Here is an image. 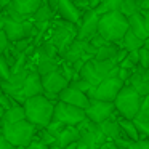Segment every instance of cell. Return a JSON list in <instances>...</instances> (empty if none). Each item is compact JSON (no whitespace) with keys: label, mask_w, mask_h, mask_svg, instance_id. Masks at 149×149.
Instances as JSON below:
<instances>
[{"label":"cell","mask_w":149,"mask_h":149,"mask_svg":"<svg viewBox=\"0 0 149 149\" xmlns=\"http://www.w3.org/2000/svg\"><path fill=\"white\" fill-rule=\"evenodd\" d=\"M55 104L56 103H52L43 95L29 98L23 104L24 112H26V120L36 125L37 128H47L53 120Z\"/></svg>","instance_id":"1"},{"label":"cell","mask_w":149,"mask_h":149,"mask_svg":"<svg viewBox=\"0 0 149 149\" xmlns=\"http://www.w3.org/2000/svg\"><path fill=\"white\" fill-rule=\"evenodd\" d=\"M128 18H125L120 11H112L100 16L98 34L109 43H119L128 32Z\"/></svg>","instance_id":"2"},{"label":"cell","mask_w":149,"mask_h":149,"mask_svg":"<svg viewBox=\"0 0 149 149\" xmlns=\"http://www.w3.org/2000/svg\"><path fill=\"white\" fill-rule=\"evenodd\" d=\"M117 72H119V64L116 63V59H109V61L91 59L85 63L84 69L80 71V79L87 80L95 88L106 79L117 77Z\"/></svg>","instance_id":"3"},{"label":"cell","mask_w":149,"mask_h":149,"mask_svg":"<svg viewBox=\"0 0 149 149\" xmlns=\"http://www.w3.org/2000/svg\"><path fill=\"white\" fill-rule=\"evenodd\" d=\"M144 98L135 90L130 85H123V88L120 90V93L117 95L116 101H114V106H116V112L119 117L127 120H133L138 116L139 109H141V104Z\"/></svg>","instance_id":"4"},{"label":"cell","mask_w":149,"mask_h":149,"mask_svg":"<svg viewBox=\"0 0 149 149\" xmlns=\"http://www.w3.org/2000/svg\"><path fill=\"white\" fill-rule=\"evenodd\" d=\"M77 31L79 27L68 23V21L63 19L53 21V26L50 29V37L47 40H50L56 47L59 56H63L66 53V50L77 40Z\"/></svg>","instance_id":"5"},{"label":"cell","mask_w":149,"mask_h":149,"mask_svg":"<svg viewBox=\"0 0 149 149\" xmlns=\"http://www.w3.org/2000/svg\"><path fill=\"white\" fill-rule=\"evenodd\" d=\"M37 130L39 128L36 125L27 120H23L11 125H0V135H3L15 148H19V146H29L34 141Z\"/></svg>","instance_id":"6"},{"label":"cell","mask_w":149,"mask_h":149,"mask_svg":"<svg viewBox=\"0 0 149 149\" xmlns=\"http://www.w3.org/2000/svg\"><path fill=\"white\" fill-rule=\"evenodd\" d=\"M123 82L119 77H109L106 80H103L98 87L91 88L88 98L95 101H104V103H114L117 98V95L120 93V90L123 88Z\"/></svg>","instance_id":"7"},{"label":"cell","mask_w":149,"mask_h":149,"mask_svg":"<svg viewBox=\"0 0 149 149\" xmlns=\"http://www.w3.org/2000/svg\"><path fill=\"white\" fill-rule=\"evenodd\" d=\"M85 119H87L85 111L79 109V107H74V106H71V104L61 103V101H58V103L55 104L53 120L63 123L64 127H79Z\"/></svg>","instance_id":"8"},{"label":"cell","mask_w":149,"mask_h":149,"mask_svg":"<svg viewBox=\"0 0 149 149\" xmlns=\"http://www.w3.org/2000/svg\"><path fill=\"white\" fill-rule=\"evenodd\" d=\"M98 50L91 45L90 42H84V40H75L68 50L66 53L61 56L63 61L69 63V64H74L77 61H91V59L96 56Z\"/></svg>","instance_id":"9"},{"label":"cell","mask_w":149,"mask_h":149,"mask_svg":"<svg viewBox=\"0 0 149 149\" xmlns=\"http://www.w3.org/2000/svg\"><path fill=\"white\" fill-rule=\"evenodd\" d=\"M43 85H42V77H40L37 72L31 71L29 75L26 79V84H24L23 90L19 93H16L15 96H10L11 100L15 101L16 104L23 106L29 98H34V96H39V95H43Z\"/></svg>","instance_id":"10"},{"label":"cell","mask_w":149,"mask_h":149,"mask_svg":"<svg viewBox=\"0 0 149 149\" xmlns=\"http://www.w3.org/2000/svg\"><path fill=\"white\" fill-rule=\"evenodd\" d=\"M85 116L88 120H91L96 125H101L104 120L112 119L114 116H117L116 106L114 103H104V101H95L90 100V106L85 109Z\"/></svg>","instance_id":"11"},{"label":"cell","mask_w":149,"mask_h":149,"mask_svg":"<svg viewBox=\"0 0 149 149\" xmlns=\"http://www.w3.org/2000/svg\"><path fill=\"white\" fill-rule=\"evenodd\" d=\"M98 23H100V15L95 10H88L84 13L82 21L79 24L77 40L90 42L95 36H98Z\"/></svg>","instance_id":"12"},{"label":"cell","mask_w":149,"mask_h":149,"mask_svg":"<svg viewBox=\"0 0 149 149\" xmlns=\"http://www.w3.org/2000/svg\"><path fill=\"white\" fill-rule=\"evenodd\" d=\"M58 101L66 103V104H71V106L79 107V109H82V111H85L88 106H90V98H88L85 93L79 91L77 88L71 87V85H69L66 90H63L61 93H59Z\"/></svg>","instance_id":"13"},{"label":"cell","mask_w":149,"mask_h":149,"mask_svg":"<svg viewBox=\"0 0 149 149\" xmlns=\"http://www.w3.org/2000/svg\"><path fill=\"white\" fill-rule=\"evenodd\" d=\"M29 72L31 71L26 68L19 72H13L8 80H0V88H2V91H3L5 95H8V96H15L16 93H19V91L23 90L24 84H26V79H27V75H29Z\"/></svg>","instance_id":"14"},{"label":"cell","mask_w":149,"mask_h":149,"mask_svg":"<svg viewBox=\"0 0 149 149\" xmlns=\"http://www.w3.org/2000/svg\"><path fill=\"white\" fill-rule=\"evenodd\" d=\"M42 85H43V93H52V95H58L61 93L63 90L69 87V82L63 77V74L59 71L52 72L48 75H43L42 77Z\"/></svg>","instance_id":"15"},{"label":"cell","mask_w":149,"mask_h":149,"mask_svg":"<svg viewBox=\"0 0 149 149\" xmlns=\"http://www.w3.org/2000/svg\"><path fill=\"white\" fill-rule=\"evenodd\" d=\"M42 5V0H11V5L8 8L13 10L16 15H19L21 18L29 19L39 11Z\"/></svg>","instance_id":"16"},{"label":"cell","mask_w":149,"mask_h":149,"mask_svg":"<svg viewBox=\"0 0 149 149\" xmlns=\"http://www.w3.org/2000/svg\"><path fill=\"white\" fill-rule=\"evenodd\" d=\"M127 85H130L132 88H135L143 98L149 96V79L146 77V71L141 68H138L132 74L130 80L127 82Z\"/></svg>","instance_id":"17"},{"label":"cell","mask_w":149,"mask_h":149,"mask_svg":"<svg viewBox=\"0 0 149 149\" xmlns=\"http://www.w3.org/2000/svg\"><path fill=\"white\" fill-rule=\"evenodd\" d=\"M101 132L104 133V136H106L107 139H111V141L117 143L119 139L123 138V133H122V128H120V123H119V116H114L112 119H107L104 120L103 123L100 125Z\"/></svg>","instance_id":"18"},{"label":"cell","mask_w":149,"mask_h":149,"mask_svg":"<svg viewBox=\"0 0 149 149\" xmlns=\"http://www.w3.org/2000/svg\"><path fill=\"white\" fill-rule=\"evenodd\" d=\"M128 29L141 40H146L149 37V31L146 27V21H144L143 13H136L128 18Z\"/></svg>","instance_id":"19"},{"label":"cell","mask_w":149,"mask_h":149,"mask_svg":"<svg viewBox=\"0 0 149 149\" xmlns=\"http://www.w3.org/2000/svg\"><path fill=\"white\" fill-rule=\"evenodd\" d=\"M80 139V132H79L77 127H64V130L61 132V135L56 138V146L66 149L71 144L77 143Z\"/></svg>","instance_id":"20"},{"label":"cell","mask_w":149,"mask_h":149,"mask_svg":"<svg viewBox=\"0 0 149 149\" xmlns=\"http://www.w3.org/2000/svg\"><path fill=\"white\" fill-rule=\"evenodd\" d=\"M117 47L125 50V52H128V53L130 52H138V50H141L143 47H144V40H141L139 37H136L132 31H128V32L125 34V37L117 43Z\"/></svg>","instance_id":"21"},{"label":"cell","mask_w":149,"mask_h":149,"mask_svg":"<svg viewBox=\"0 0 149 149\" xmlns=\"http://www.w3.org/2000/svg\"><path fill=\"white\" fill-rule=\"evenodd\" d=\"M26 120V112H24L23 106H15L10 111H5L3 119L0 122V125H11V123H18Z\"/></svg>","instance_id":"22"},{"label":"cell","mask_w":149,"mask_h":149,"mask_svg":"<svg viewBox=\"0 0 149 149\" xmlns=\"http://www.w3.org/2000/svg\"><path fill=\"white\" fill-rule=\"evenodd\" d=\"M119 123H120V128H122V133H123V138L128 139L132 143H136L139 141V133H138V128L135 127L133 120H127V119H122L119 117Z\"/></svg>","instance_id":"23"},{"label":"cell","mask_w":149,"mask_h":149,"mask_svg":"<svg viewBox=\"0 0 149 149\" xmlns=\"http://www.w3.org/2000/svg\"><path fill=\"white\" fill-rule=\"evenodd\" d=\"M120 48L116 45V43H109V45L103 47V48H100L96 52V56H95L93 59H96V61H109V59H116L117 55H119Z\"/></svg>","instance_id":"24"},{"label":"cell","mask_w":149,"mask_h":149,"mask_svg":"<svg viewBox=\"0 0 149 149\" xmlns=\"http://www.w3.org/2000/svg\"><path fill=\"white\" fill-rule=\"evenodd\" d=\"M120 5H122V0H100L95 8L100 16L106 13H112V11H119L120 10Z\"/></svg>","instance_id":"25"},{"label":"cell","mask_w":149,"mask_h":149,"mask_svg":"<svg viewBox=\"0 0 149 149\" xmlns=\"http://www.w3.org/2000/svg\"><path fill=\"white\" fill-rule=\"evenodd\" d=\"M53 15H55V11H53L48 5H42V7L39 8V11L32 16V23H36V24L52 23V21H53Z\"/></svg>","instance_id":"26"},{"label":"cell","mask_w":149,"mask_h":149,"mask_svg":"<svg viewBox=\"0 0 149 149\" xmlns=\"http://www.w3.org/2000/svg\"><path fill=\"white\" fill-rule=\"evenodd\" d=\"M119 11L125 18H130L136 13H141V8H139V3L135 2V0H122V5H120Z\"/></svg>","instance_id":"27"},{"label":"cell","mask_w":149,"mask_h":149,"mask_svg":"<svg viewBox=\"0 0 149 149\" xmlns=\"http://www.w3.org/2000/svg\"><path fill=\"white\" fill-rule=\"evenodd\" d=\"M34 139L40 141L42 144L48 146V148H52V146L56 144V138L50 135V133L47 132V128H39V130H37V135H36V138H34Z\"/></svg>","instance_id":"28"},{"label":"cell","mask_w":149,"mask_h":149,"mask_svg":"<svg viewBox=\"0 0 149 149\" xmlns=\"http://www.w3.org/2000/svg\"><path fill=\"white\" fill-rule=\"evenodd\" d=\"M133 120H139V122H149V96H146L144 100H143L141 109H139L138 116H136Z\"/></svg>","instance_id":"29"},{"label":"cell","mask_w":149,"mask_h":149,"mask_svg":"<svg viewBox=\"0 0 149 149\" xmlns=\"http://www.w3.org/2000/svg\"><path fill=\"white\" fill-rule=\"evenodd\" d=\"M11 77V68L3 58V55H0V80H8Z\"/></svg>","instance_id":"30"},{"label":"cell","mask_w":149,"mask_h":149,"mask_svg":"<svg viewBox=\"0 0 149 149\" xmlns=\"http://www.w3.org/2000/svg\"><path fill=\"white\" fill-rule=\"evenodd\" d=\"M69 85H71V87H74V88H77L79 91H82V93H85L87 96H88V93H90V90L93 88L87 80H84V79H77V80L71 82Z\"/></svg>","instance_id":"31"},{"label":"cell","mask_w":149,"mask_h":149,"mask_svg":"<svg viewBox=\"0 0 149 149\" xmlns=\"http://www.w3.org/2000/svg\"><path fill=\"white\" fill-rule=\"evenodd\" d=\"M63 130H64V125L59 123V122H55V120H52V123L47 127V132H48L52 136H55V138H58V136L61 135Z\"/></svg>","instance_id":"32"},{"label":"cell","mask_w":149,"mask_h":149,"mask_svg":"<svg viewBox=\"0 0 149 149\" xmlns=\"http://www.w3.org/2000/svg\"><path fill=\"white\" fill-rule=\"evenodd\" d=\"M15 106H19V104L15 103L8 95H5V93L0 95V107H2L3 111H10L11 107H15Z\"/></svg>","instance_id":"33"},{"label":"cell","mask_w":149,"mask_h":149,"mask_svg":"<svg viewBox=\"0 0 149 149\" xmlns=\"http://www.w3.org/2000/svg\"><path fill=\"white\" fill-rule=\"evenodd\" d=\"M32 43H34L32 39H24V40H19V42H15L13 47H15V50H16L19 55H23V53H26V50L29 48Z\"/></svg>","instance_id":"34"},{"label":"cell","mask_w":149,"mask_h":149,"mask_svg":"<svg viewBox=\"0 0 149 149\" xmlns=\"http://www.w3.org/2000/svg\"><path fill=\"white\" fill-rule=\"evenodd\" d=\"M139 68L144 71L149 69V50H146L144 47L139 50Z\"/></svg>","instance_id":"35"},{"label":"cell","mask_w":149,"mask_h":149,"mask_svg":"<svg viewBox=\"0 0 149 149\" xmlns=\"http://www.w3.org/2000/svg\"><path fill=\"white\" fill-rule=\"evenodd\" d=\"M90 43H91V45H93L96 50H100V48H103V47L109 45V42H107L106 39H103V37H101L100 34H98V36H95L93 39L90 40Z\"/></svg>","instance_id":"36"},{"label":"cell","mask_w":149,"mask_h":149,"mask_svg":"<svg viewBox=\"0 0 149 149\" xmlns=\"http://www.w3.org/2000/svg\"><path fill=\"white\" fill-rule=\"evenodd\" d=\"M128 149H149V139H139L136 143H130Z\"/></svg>","instance_id":"37"},{"label":"cell","mask_w":149,"mask_h":149,"mask_svg":"<svg viewBox=\"0 0 149 149\" xmlns=\"http://www.w3.org/2000/svg\"><path fill=\"white\" fill-rule=\"evenodd\" d=\"M135 71H127V69H120L119 68V72H117V77L120 79V80L123 82V84H127V82L130 80V77H132V74Z\"/></svg>","instance_id":"38"},{"label":"cell","mask_w":149,"mask_h":149,"mask_svg":"<svg viewBox=\"0 0 149 149\" xmlns=\"http://www.w3.org/2000/svg\"><path fill=\"white\" fill-rule=\"evenodd\" d=\"M8 45H10V40L7 39V36H5L3 31H0V50H2V53L8 48Z\"/></svg>","instance_id":"39"},{"label":"cell","mask_w":149,"mask_h":149,"mask_svg":"<svg viewBox=\"0 0 149 149\" xmlns=\"http://www.w3.org/2000/svg\"><path fill=\"white\" fill-rule=\"evenodd\" d=\"M127 58H128L130 61L136 66V68H139V50H138V52H130L128 55H127Z\"/></svg>","instance_id":"40"},{"label":"cell","mask_w":149,"mask_h":149,"mask_svg":"<svg viewBox=\"0 0 149 149\" xmlns=\"http://www.w3.org/2000/svg\"><path fill=\"white\" fill-rule=\"evenodd\" d=\"M0 149H16L3 135H0Z\"/></svg>","instance_id":"41"},{"label":"cell","mask_w":149,"mask_h":149,"mask_svg":"<svg viewBox=\"0 0 149 149\" xmlns=\"http://www.w3.org/2000/svg\"><path fill=\"white\" fill-rule=\"evenodd\" d=\"M26 149H50V148H48V146H45V144H42V143L37 141V139H34L29 146H26Z\"/></svg>","instance_id":"42"},{"label":"cell","mask_w":149,"mask_h":149,"mask_svg":"<svg viewBox=\"0 0 149 149\" xmlns=\"http://www.w3.org/2000/svg\"><path fill=\"white\" fill-rule=\"evenodd\" d=\"M10 5H11V0H0V11L7 10Z\"/></svg>","instance_id":"43"},{"label":"cell","mask_w":149,"mask_h":149,"mask_svg":"<svg viewBox=\"0 0 149 149\" xmlns=\"http://www.w3.org/2000/svg\"><path fill=\"white\" fill-rule=\"evenodd\" d=\"M139 8H141V11H149V0H143L139 3Z\"/></svg>","instance_id":"44"},{"label":"cell","mask_w":149,"mask_h":149,"mask_svg":"<svg viewBox=\"0 0 149 149\" xmlns=\"http://www.w3.org/2000/svg\"><path fill=\"white\" fill-rule=\"evenodd\" d=\"M141 13H143V16H144L146 27H148V31H149V11H141Z\"/></svg>","instance_id":"45"},{"label":"cell","mask_w":149,"mask_h":149,"mask_svg":"<svg viewBox=\"0 0 149 149\" xmlns=\"http://www.w3.org/2000/svg\"><path fill=\"white\" fill-rule=\"evenodd\" d=\"M88 2H90V8H91V10H95V8H96V5H98V2H100V0H88Z\"/></svg>","instance_id":"46"},{"label":"cell","mask_w":149,"mask_h":149,"mask_svg":"<svg viewBox=\"0 0 149 149\" xmlns=\"http://www.w3.org/2000/svg\"><path fill=\"white\" fill-rule=\"evenodd\" d=\"M144 48H146V50H149V37L144 40Z\"/></svg>","instance_id":"47"},{"label":"cell","mask_w":149,"mask_h":149,"mask_svg":"<svg viewBox=\"0 0 149 149\" xmlns=\"http://www.w3.org/2000/svg\"><path fill=\"white\" fill-rule=\"evenodd\" d=\"M50 149H63V148H59V146H56V144H55V146H52Z\"/></svg>","instance_id":"48"},{"label":"cell","mask_w":149,"mask_h":149,"mask_svg":"<svg viewBox=\"0 0 149 149\" xmlns=\"http://www.w3.org/2000/svg\"><path fill=\"white\" fill-rule=\"evenodd\" d=\"M42 3L43 5H48V0H42Z\"/></svg>","instance_id":"49"},{"label":"cell","mask_w":149,"mask_h":149,"mask_svg":"<svg viewBox=\"0 0 149 149\" xmlns=\"http://www.w3.org/2000/svg\"><path fill=\"white\" fill-rule=\"evenodd\" d=\"M146 77L149 79V69H148V71H146Z\"/></svg>","instance_id":"50"},{"label":"cell","mask_w":149,"mask_h":149,"mask_svg":"<svg viewBox=\"0 0 149 149\" xmlns=\"http://www.w3.org/2000/svg\"><path fill=\"white\" fill-rule=\"evenodd\" d=\"M135 2H138V3H141V2H143V0H135Z\"/></svg>","instance_id":"51"},{"label":"cell","mask_w":149,"mask_h":149,"mask_svg":"<svg viewBox=\"0 0 149 149\" xmlns=\"http://www.w3.org/2000/svg\"><path fill=\"white\" fill-rule=\"evenodd\" d=\"M2 93H3V91H2V88H0V95H2Z\"/></svg>","instance_id":"52"},{"label":"cell","mask_w":149,"mask_h":149,"mask_svg":"<svg viewBox=\"0 0 149 149\" xmlns=\"http://www.w3.org/2000/svg\"><path fill=\"white\" fill-rule=\"evenodd\" d=\"M0 55H2V50H0Z\"/></svg>","instance_id":"53"},{"label":"cell","mask_w":149,"mask_h":149,"mask_svg":"<svg viewBox=\"0 0 149 149\" xmlns=\"http://www.w3.org/2000/svg\"><path fill=\"white\" fill-rule=\"evenodd\" d=\"M0 15H2V11H0Z\"/></svg>","instance_id":"54"}]
</instances>
